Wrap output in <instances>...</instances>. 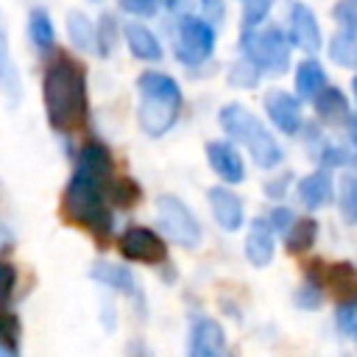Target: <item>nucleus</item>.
Segmentation results:
<instances>
[{"instance_id": "72a5a7b5", "label": "nucleus", "mask_w": 357, "mask_h": 357, "mask_svg": "<svg viewBox=\"0 0 357 357\" xmlns=\"http://www.w3.org/2000/svg\"><path fill=\"white\" fill-rule=\"evenodd\" d=\"M243 3V25H262L276 0H240Z\"/></svg>"}, {"instance_id": "e433bc0d", "label": "nucleus", "mask_w": 357, "mask_h": 357, "mask_svg": "<svg viewBox=\"0 0 357 357\" xmlns=\"http://www.w3.org/2000/svg\"><path fill=\"white\" fill-rule=\"evenodd\" d=\"M201 3V14L209 20V22H223L226 20V0H198Z\"/></svg>"}, {"instance_id": "7ed1b4c3", "label": "nucleus", "mask_w": 357, "mask_h": 357, "mask_svg": "<svg viewBox=\"0 0 357 357\" xmlns=\"http://www.w3.org/2000/svg\"><path fill=\"white\" fill-rule=\"evenodd\" d=\"M139 89V106H137V120L145 134L162 137L167 134L181 112V89L173 75L159 73V70H145L137 78Z\"/></svg>"}, {"instance_id": "2f4dec72", "label": "nucleus", "mask_w": 357, "mask_h": 357, "mask_svg": "<svg viewBox=\"0 0 357 357\" xmlns=\"http://www.w3.org/2000/svg\"><path fill=\"white\" fill-rule=\"evenodd\" d=\"M332 20H335L343 31L357 33V0H337V3L332 6Z\"/></svg>"}, {"instance_id": "0eeeda50", "label": "nucleus", "mask_w": 357, "mask_h": 357, "mask_svg": "<svg viewBox=\"0 0 357 357\" xmlns=\"http://www.w3.org/2000/svg\"><path fill=\"white\" fill-rule=\"evenodd\" d=\"M156 209H159V223H162V229L167 231V237L173 243L184 245V248H192V245L201 243V223L181 198L162 195L156 201Z\"/></svg>"}, {"instance_id": "a19ab883", "label": "nucleus", "mask_w": 357, "mask_h": 357, "mask_svg": "<svg viewBox=\"0 0 357 357\" xmlns=\"http://www.w3.org/2000/svg\"><path fill=\"white\" fill-rule=\"evenodd\" d=\"M351 89H354V98H357V73H354V78H351Z\"/></svg>"}, {"instance_id": "ddd939ff", "label": "nucleus", "mask_w": 357, "mask_h": 357, "mask_svg": "<svg viewBox=\"0 0 357 357\" xmlns=\"http://www.w3.org/2000/svg\"><path fill=\"white\" fill-rule=\"evenodd\" d=\"M123 39H126L134 59H139V61H159L162 59V42L145 22L128 20L123 25Z\"/></svg>"}, {"instance_id": "473e14b6", "label": "nucleus", "mask_w": 357, "mask_h": 357, "mask_svg": "<svg viewBox=\"0 0 357 357\" xmlns=\"http://www.w3.org/2000/svg\"><path fill=\"white\" fill-rule=\"evenodd\" d=\"M340 209H343L346 220L357 223V178L354 176L343 178V184H340Z\"/></svg>"}, {"instance_id": "4468645a", "label": "nucleus", "mask_w": 357, "mask_h": 357, "mask_svg": "<svg viewBox=\"0 0 357 357\" xmlns=\"http://www.w3.org/2000/svg\"><path fill=\"white\" fill-rule=\"evenodd\" d=\"M0 92L11 106H17L22 98V81H20V70L11 59V45H8L3 14H0Z\"/></svg>"}, {"instance_id": "393cba45", "label": "nucleus", "mask_w": 357, "mask_h": 357, "mask_svg": "<svg viewBox=\"0 0 357 357\" xmlns=\"http://www.w3.org/2000/svg\"><path fill=\"white\" fill-rule=\"evenodd\" d=\"M315 234H318V223L310 218H301V220L290 223V229L284 231V248L290 254H301L315 243Z\"/></svg>"}, {"instance_id": "2eb2a0df", "label": "nucleus", "mask_w": 357, "mask_h": 357, "mask_svg": "<svg viewBox=\"0 0 357 357\" xmlns=\"http://www.w3.org/2000/svg\"><path fill=\"white\" fill-rule=\"evenodd\" d=\"M209 206L215 220L220 223V229L226 231H237L243 226V201L240 195H234L226 187H212L209 190Z\"/></svg>"}, {"instance_id": "aec40b11", "label": "nucleus", "mask_w": 357, "mask_h": 357, "mask_svg": "<svg viewBox=\"0 0 357 357\" xmlns=\"http://www.w3.org/2000/svg\"><path fill=\"white\" fill-rule=\"evenodd\" d=\"M92 279L114 287V290H123L126 296H137V282H134V273L123 265H114V262H95L92 265Z\"/></svg>"}, {"instance_id": "c9c22d12", "label": "nucleus", "mask_w": 357, "mask_h": 357, "mask_svg": "<svg viewBox=\"0 0 357 357\" xmlns=\"http://www.w3.org/2000/svg\"><path fill=\"white\" fill-rule=\"evenodd\" d=\"M321 298H324V293H321V282H318V279L307 282V284L298 290V296H296V301H298L301 307H318Z\"/></svg>"}, {"instance_id": "cd10ccee", "label": "nucleus", "mask_w": 357, "mask_h": 357, "mask_svg": "<svg viewBox=\"0 0 357 357\" xmlns=\"http://www.w3.org/2000/svg\"><path fill=\"white\" fill-rule=\"evenodd\" d=\"M109 198H112V204H117V206H131V204H137V198H139V187H137V181L134 178H112V184H109Z\"/></svg>"}, {"instance_id": "b1692460", "label": "nucleus", "mask_w": 357, "mask_h": 357, "mask_svg": "<svg viewBox=\"0 0 357 357\" xmlns=\"http://www.w3.org/2000/svg\"><path fill=\"white\" fill-rule=\"evenodd\" d=\"M67 36L78 50H95V22L84 11L67 14Z\"/></svg>"}, {"instance_id": "39448f33", "label": "nucleus", "mask_w": 357, "mask_h": 357, "mask_svg": "<svg viewBox=\"0 0 357 357\" xmlns=\"http://www.w3.org/2000/svg\"><path fill=\"white\" fill-rule=\"evenodd\" d=\"M290 47L279 25H243L240 31V53L268 75H284L290 70Z\"/></svg>"}, {"instance_id": "5701e85b", "label": "nucleus", "mask_w": 357, "mask_h": 357, "mask_svg": "<svg viewBox=\"0 0 357 357\" xmlns=\"http://www.w3.org/2000/svg\"><path fill=\"white\" fill-rule=\"evenodd\" d=\"M326 50H329V59L335 64L349 67V70H357V33L340 28L337 33H332Z\"/></svg>"}, {"instance_id": "412c9836", "label": "nucleus", "mask_w": 357, "mask_h": 357, "mask_svg": "<svg viewBox=\"0 0 357 357\" xmlns=\"http://www.w3.org/2000/svg\"><path fill=\"white\" fill-rule=\"evenodd\" d=\"M318 282H326L343 301H351L357 298V271L349 265V262H335L324 271V279Z\"/></svg>"}, {"instance_id": "f3484780", "label": "nucleus", "mask_w": 357, "mask_h": 357, "mask_svg": "<svg viewBox=\"0 0 357 357\" xmlns=\"http://www.w3.org/2000/svg\"><path fill=\"white\" fill-rule=\"evenodd\" d=\"M326 86V70L315 56H307L296 67V95L301 100H312L321 89Z\"/></svg>"}, {"instance_id": "ea45409f", "label": "nucleus", "mask_w": 357, "mask_h": 357, "mask_svg": "<svg viewBox=\"0 0 357 357\" xmlns=\"http://www.w3.org/2000/svg\"><path fill=\"white\" fill-rule=\"evenodd\" d=\"M324 162H326V165H343V162H346V153H343L340 148H326V151H324Z\"/></svg>"}, {"instance_id": "bb28decb", "label": "nucleus", "mask_w": 357, "mask_h": 357, "mask_svg": "<svg viewBox=\"0 0 357 357\" xmlns=\"http://www.w3.org/2000/svg\"><path fill=\"white\" fill-rule=\"evenodd\" d=\"M259 78H262V70H259L248 56H243V53H240V59L229 67V84H231V86L254 89V86L259 84Z\"/></svg>"}, {"instance_id": "7c9ffc66", "label": "nucleus", "mask_w": 357, "mask_h": 357, "mask_svg": "<svg viewBox=\"0 0 357 357\" xmlns=\"http://www.w3.org/2000/svg\"><path fill=\"white\" fill-rule=\"evenodd\" d=\"M117 6H120V11H126L134 20H148V17L159 14L165 0H117Z\"/></svg>"}, {"instance_id": "423d86ee", "label": "nucleus", "mask_w": 357, "mask_h": 357, "mask_svg": "<svg viewBox=\"0 0 357 357\" xmlns=\"http://www.w3.org/2000/svg\"><path fill=\"white\" fill-rule=\"evenodd\" d=\"M176 39H173V53L176 61L184 67H198L215 53V22H209L204 14H181L176 17Z\"/></svg>"}, {"instance_id": "6ab92c4d", "label": "nucleus", "mask_w": 357, "mask_h": 357, "mask_svg": "<svg viewBox=\"0 0 357 357\" xmlns=\"http://www.w3.org/2000/svg\"><path fill=\"white\" fill-rule=\"evenodd\" d=\"M298 198L304 201V206L318 209L332 198V178L326 170H315L310 176H304L298 181Z\"/></svg>"}, {"instance_id": "79ce46f5", "label": "nucleus", "mask_w": 357, "mask_h": 357, "mask_svg": "<svg viewBox=\"0 0 357 357\" xmlns=\"http://www.w3.org/2000/svg\"><path fill=\"white\" fill-rule=\"evenodd\" d=\"M3 234H6V231H3V226H0V237H3Z\"/></svg>"}, {"instance_id": "4c0bfd02", "label": "nucleus", "mask_w": 357, "mask_h": 357, "mask_svg": "<svg viewBox=\"0 0 357 357\" xmlns=\"http://www.w3.org/2000/svg\"><path fill=\"white\" fill-rule=\"evenodd\" d=\"M290 223H293V212H290V209L279 206V209H273V212H271V229L287 231V229H290Z\"/></svg>"}, {"instance_id": "58836bf2", "label": "nucleus", "mask_w": 357, "mask_h": 357, "mask_svg": "<svg viewBox=\"0 0 357 357\" xmlns=\"http://www.w3.org/2000/svg\"><path fill=\"white\" fill-rule=\"evenodd\" d=\"M165 8L170 14H176V17H181V14H190L192 11V0H165Z\"/></svg>"}, {"instance_id": "c756f323", "label": "nucleus", "mask_w": 357, "mask_h": 357, "mask_svg": "<svg viewBox=\"0 0 357 357\" xmlns=\"http://www.w3.org/2000/svg\"><path fill=\"white\" fill-rule=\"evenodd\" d=\"M335 324L343 335H349L351 340H357V298L351 301H340L335 310Z\"/></svg>"}, {"instance_id": "dca6fc26", "label": "nucleus", "mask_w": 357, "mask_h": 357, "mask_svg": "<svg viewBox=\"0 0 357 357\" xmlns=\"http://www.w3.org/2000/svg\"><path fill=\"white\" fill-rule=\"evenodd\" d=\"M245 257L254 268H265L273 259V229L262 218H257L245 234Z\"/></svg>"}, {"instance_id": "6e6552de", "label": "nucleus", "mask_w": 357, "mask_h": 357, "mask_svg": "<svg viewBox=\"0 0 357 357\" xmlns=\"http://www.w3.org/2000/svg\"><path fill=\"white\" fill-rule=\"evenodd\" d=\"M287 39H290L293 47L304 50L307 56H315L321 50V45H324V33H321L318 17L301 0H293L287 6Z\"/></svg>"}, {"instance_id": "f704fd0d", "label": "nucleus", "mask_w": 357, "mask_h": 357, "mask_svg": "<svg viewBox=\"0 0 357 357\" xmlns=\"http://www.w3.org/2000/svg\"><path fill=\"white\" fill-rule=\"evenodd\" d=\"M14 284H17V271L11 262L0 259V304H6L14 293Z\"/></svg>"}, {"instance_id": "20e7f679", "label": "nucleus", "mask_w": 357, "mask_h": 357, "mask_svg": "<svg viewBox=\"0 0 357 357\" xmlns=\"http://www.w3.org/2000/svg\"><path fill=\"white\" fill-rule=\"evenodd\" d=\"M218 120H220V128L240 145L248 148V153L254 156V162L259 167H276L284 153H282V145L276 142V137L268 131V126L251 112L245 109L243 103H226L220 112H218Z\"/></svg>"}, {"instance_id": "f8f14e48", "label": "nucleus", "mask_w": 357, "mask_h": 357, "mask_svg": "<svg viewBox=\"0 0 357 357\" xmlns=\"http://www.w3.org/2000/svg\"><path fill=\"white\" fill-rule=\"evenodd\" d=\"M206 159L212 165V170L226 181V184H240L243 176H245V167H243V159L237 153V148L226 139H212L206 145Z\"/></svg>"}, {"instance_id": "9d476101", "label": "nucleus", "mask_w": 357, "mask_h": 357, "mask_svg": "<svg viewBox=\"0 0 357 357\" xmlns=\"http://www.w3.org/2000/svg\"><path fill=\"white\" fill-rule=\"evenodd\" d=\"M190 357H229V343H226V332L215 318H195L192 329H190V346H187Z\"/></svg>"}, {"instance_id": "4be33fe9", "label": "nucleus", "mask_w": 357, "mask_h": 357, "mask_svg": "<svg viewBox=\"0 0 357 357\" xmlns=\"http://www.w3.org/2000/svg\"><path fill=\"white\" fill-rule=\"evenodd\" d=\"M28 36L33 42L36 50L47 53L53 45H56V28H53V20L45 8H31V17H28Z\"/></svg>"}, {"instance_id": "1a4fd4ad", "label": "nucleus", "mask_w": 357, "mask_h": 357, "mask_svg": "<svg viewBox=\"0 0 357 357\" xmlns=\"http://www.w3.org/2000/svg\"><path fill=\"white\" fill-rule=\"evenodd\" d=\"M120 254H123L126 259H134V262L156 265V262H165L167 245H165V240H162L153 229L128 226V229L120 234Z\"/></svg>"}, {"instance_id": "a211bd4d", "label": "nucleus", "mask_w": 357, "mask_h": 357, "mask_svg": "<svg viewBox=\"0 0 357 357\" xmlns=\"http://www.w3.org/2000/svg\"><path fill=\"white\" fill-rule=\"evenodd\" d=\"M312 106H315V114L324 120V123H346L349 120V100H346V95L337 89V86H324L315 98H312Z\"/></svg>"}, {"instance_id": "c85d7f7f", "label": "nucleus", "mask_w": 357, "mask_h": 357, "mask_svg": "<svg viewBox=\"0 0 357 357\" xmlns=\"http://www.w3.org/2000/svg\"><path fill=\"white\" fill-rule=\"evenodd\" d=\"M20 343V321L11 310H6V304H0V346L17 351Z\"/></svg>"}, {"instance_id": "9b49d317", "label": "nucleus", "mask_w": 357, "mask_h": 357, "mask_svg": "<svg viewBox=\"0 0 357 357\" xmlns=\"http://www.w3.org/2000/svg\"><path fill=\"white\" fill-rule=\"evenodd\" d=\"M265 112L271 117V123L282 131V134H298L301 123H304V114H301V98L298 95H290L284 89H271L265 95Z\"/></svg>"}, {"instance_id": "f257e3e1", "label": "nucleus", "mask_w": 357, "mask_h": 357, "mask_svg": "<svg viewBox=\"0 0 357 357\" xmlns=\"http://www.w3.org/2000/svg\"><path fill=\"white\" fill-rule=\"evenodd\" d=\"M114 178L112 153L100 142H86L61 198V212L75 226H84L98 240L112 234V212L106 206L109 184Z\"/></svg>"}, {"instance_id": "f03ea898", "label": "nucleus", "mask_w": 357, "mask_h": 357, "mask_svg": "<svg viewBox=\"0 0 357 357\" xmlns=\"http://www.w3.org/2000/svg\"><path fill=\"white\" fill-rule=\"evenodd\" d=\"M42 100L47 120L56 131H78L86 123V70L67 53H56L45 67Z\"/></svg>"}, {"instance_id": "a878e982", "label": "nucleus", "mask_w": 357, "mask_h": 357, "mask_svg": "<svg viewBox=\"0 0 357 357\" xmlns=\"http://www.w3.org/2000/svg\"><path fill=\"white\" fill-rule=\"evenodd\" d=\"M120 33H123V25L117 22V17L109 14V11L100 14V20H98V25H95V50H98V56L106 59V56L114 50Z\"/></svg>"}]
</instances>
